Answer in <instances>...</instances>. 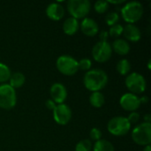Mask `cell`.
<instances>
[{"mask_svg": "<svg viewBox=\"0 0 151 151\" xmlns=\"http://www.w3.org/2000/svg\"><path fill=\"white\" fill-rule=\"evenodd\" d=\"M119 19V16L117 12H110L107 16H106V19H105V21H106V24L110 27H112L116 24H118V21Z\"/></svg>", "mask_w": 151, "mask_h": 151, "instance_id": "cell-25", "label": "cell"}, {"mask_svg": "<svg viewBox=\"0 0 151 151\" xmlns=\"http://www.w3.org/2000/svg\"><path fill=\"white\" fill-rule=\"evenodd\" d=\"M9 81H10L9 85L15 89V88H21L24 85L25 81H26V77L22 73L17 72V73H14L11 74V77H10Z\"/></svg>", "mask_w": 151, "mask_h": 151, "instance_id": "cell-18", "label": "cell"}, {"mask_svg": "<svg viewBox=\"0 0 151 151\" xmlns=\"http://www.w3.org/2000/svg\"><path fill=\"white\" fill-rule=\"evenodd\" d=\"M108 32H105V31H104V32H102L101 33V35H100V37H101V41H106V39H107V36H108Z\"/></svg>", "mask_w": 151, "mask_h": 151, "instance_id": "cell-31", "label": "cell"}, {"mask_svg": "<svg viewBox=\"0 0 151 151\" xmlns=\"http://www.w3.org/2000/svg\"><path fill=\"white\" fill-rule=\"evenodd\" d=\"M81 30L87 36H95L99 31V27L96 21L91 18H84L81 23Z\"/></svg>", "mask_w": 151, "mask_h": 151, "instance_id": "cell-13", "label": "cell"}, {"mask_svg": "<svg viewBox=\"0 0 151 151\" xmlns=\"http://www.w3.org/2000/svg\"><path fill=\"white\" fill-rule=\"evenodd\" d=\"M91 149H92V143L88 139L81 140L75 146V151H90Z\"/></svg>", "mask_w": 151, "mask_h": 151, "instance_id": "cell-23", "label": "cell"}, {"mask_svg": "<svg viewBox=\"0 0 151 151\" xmlns=\"http://www.w3.org/2000/svg\"><path fill=\"white\" fill-rule=\"evenodd\" d=\"M78 66L81 70L89 71L92 66V62L89 58H82L80 61H78Z\"/></svg>", "mask_w": 151, "mask_h": 151, "instance_id": "cell-27", "label": "cell"}, {"mask_svg": "<svg viewBox=\"0 0 151 151\" xmlns=\"http://www.w3.org/2000/svg\"><path fill=\"white\" fill-rule=\"evenodd\" d=\"M144 120H145V122L150 123V120H151L150 114H147V115H145V116H144Z\"/></svg>", "mask_w": 151, "mask_h": 151, "instance_id": "cell-34", "label": "cell"}, {"mask_svg": "<svg viewBox=\"0 0 151 151\" xmlns=\"http://www.w3.org/2000/svg\"><path fill=\"white\" fill-rule=\"evenodd\" d=\"M93 151H115V149L112 143L107 140L101 139L95 142L93 146Z\"/></svg>", "mask_w": 151, "mask_h": 151, "instance_id": "cell-20", "label": "cell"}, {"mask_svg": "<svg viewBox=\"0 0 151 151\" xmlns=\"http://www.w3.org/2000/svg\"><path fill=\"white\" fill-rule=\"evenodd\" d=\"M112 54L111 45L107 41H100L96 42L92 49V57L98 63L107 62Z\"/></svg>", "mask_w": 151, "mask_h": 151, "instance_id": "cell-9", "label": "cell"}, {"mask_svg": "<svg viewBox=\"0 0 151 151\" xmlns=\"http://www.w3.org/2000/svg\"><path fill=\"white\" fill-rule=\"evenodd\" d=\"M148 101H149V98H148V96H142V97H141L140 98V102H141V104H146V103H148Z\"/></svg>", "mask_w": 151, "mask_h": 151, "instance_id": "cell-33", "label": "cell"}, {"mask_svg": "<svg viewBox=\"0 0 151 151\" xmlns=\"http://www.w3.org/2000/svg\"><path fill=\"white\" fill-rule=\"evenodd\" d=\"M80 28V23L78 19L70 17L66 19L63 24V31L67 35H73L77 33V31Z\"/></svg>", "mask_w": 151, "mask_h": 151, "instance_id": "cell-17", "label": "cell"}, {"mask_svg": "<svg viewBox=\"0 0 151 151\" xmlns=\"http://www.w3.org/2000/svg\"><path fill=\"white\" fill-rule=\"evenodd\" d=\"M56 66L62 74L67 76H72L75 74L79 70L78 61L69 55L60 56L57 59Z\"/></svg>", "mask_w": 151, "mask_h": 151, "instance_id": "cell-6", "label": "cell"}, {"mask_svg": "<svg viewBox=\"0 0 151 151\" xmlns=\"http://www.w3.org/2000/svg\"><path fill=\"white\" fill-rule=\"evenodd\" d=\"M91 8L88 0H70L67 2V11L76 19L85 18Z\"/></svg>", "mask_w": 151, "mask_h": 151, "instance_id": "cell-5", "label": "cell"}, {"mask_svg": "<svg viewBox=\"0 0 151 151\" xmlns=\"http://www.w3.org/2000/svg\"><path fill=\"white\" fill-rule=\"evenodd\" d=\"M108 4H123L125 2V0H119V1H111V0H109L107 1Z\"/></svg>", "mask_w": 151, "mask_h": 151, "instance_id": "cell-32", "label": "cell"}, {"mask_svg": "<svg viewBox=\"0 0 151 151\" xmlns=\"http://www.w3.org/2000/svg\"><path fill=\"white\" fill-rule=\"evenodd\" d=\"M111 49L117 54L120 56H125L130 51V44L125 39H117L113 42Z\"/></svg>", "mask_w": 151, "mask_h": 151, "instance_id": "cell-16", "label": "cell"}, {"mask_svg": "<svg viewBox=\"0 0 151 151\" xmlns=\"http://www.w3.org/2000/svg\"><path fill=\"white\" fill-rule=\"evenodd\" d=\"M143 5L138 1L128 2L121 9L122 18L128 24H134L140 20L143 15Z\"/></svg>", "mask_w": 151, "mask_h": 151, "instance_id": "cell-2", "label": "cell"}, {"mask_svg": "<svg viewBox=\"0 0 151 151\" xmlns=\"http://www.w3.org/2000/svg\"><path fill=\"white\" fill-rule=\"evenodd\" d=\"M46 15L54 21L60 20L65 15V8L58 3H51L46 8Z\"/></svg>", "mask_w": 151, "mask_h": 151, "instance_id": "cell-14", "label": "cell"}, {"mask_svg": "<svg viewBox=\"0 0 151 151\" xmlns=\"http://www.w3.org/2000/svg\"><path fill=\"white\" fill-rule=\"evenodd\" d=\"M123 34L128 41L133 42H137L142 38L141 30L134 24H127L123 29Z\"/></svg>", "mask_w": 151, "mask_h": 151, "instance_id": "cell-15", "label": "cell"}, {"mask_svg": "<svg viewBox=\"0 0 151 151\" xmlns=\"http://www.w3.org/2000/svg\"><path fill=\"white\" fill-rule=\"evenodd\" d=\"M17 103L15 89L9 84L0 85V108L4 110L12 109Z\"/></svg>", "mask_w": 151, "mask_h": 151, "instance_id": "cell-8", "label": "cell"}, {"mask_svg": "<svg viewBox=\"0 0 151 151\" xmlns=\"http://www.w3.org/2000/svg\"><path fill=\"white\" fill-rule=\"evenodd\" d=\"M143 151H151V146H150V145H147V146H145V148H144Z\"/></svg>", "mask_w": 151, "mask_h": 151, "instance_id": "cell-35", "label": "cell"}, {"mask_svg": "<svg viewBox=\"0 0 151 151\" xmlns=\"http://www.w3.org/2000/svg\"><path fill=\"white\" fill-rule=\"evenodd\" d=\"M128 121L130 122V124H136L139 120H140V114L136 111H133L129 114V116L127 117Z\"/></svg>", "mask_w": 151, "mask_h": 151, "instance_id": "cell-29", "label": "cell"}, {"mask_svg": "<svg viewBox=\"0 0 151 151\" xmlns=\"http://www.w3.org/2000/svg\"><path fill=\"white\" fill-rule=\"evenodd\" d=\"M53 119L55 122L58 125L65 126L69 123L72 119V110L71 108L65 104H57L53 110Z\"/></svg>", "mask_w": 151, "mask_h": 151, "instance_id": "cell-10", "label": "cell"}, {"mask_svg": "<svg viewBox=\"0 0 151 151\" xmlns=\"http://www.w3.org/2000/svg\"><path fill=\"white\" fill-rule=\"evenodd\" d=\"M50 94L51 96V100H53L56 104H64L67 97V90L66 88L59 82H56L52 84L50 89Z\"/></svg>", "mask_w": 151, "mask_h": 151, "instance_id": "cell-12", "label": "cell"}, {"mask_svg": "<svg viewBox=\"0 0 151 151\" xmlns=\"http://www.w3.org/2000/svg\"><path fill=\"white\" fill-rule=\"evenodd\" d=\"M133 141L141 146L150 145L151 143V124L143 122L136 126L132 131Z\"/></svg>", "mask_w": 151, "mask_h": 151, "instance_id": "cell-4", "label": "cell"}, {"mask_svg": "<svg viewBox=\"0 0 151 151\" xmlns=\"http://www.w3.org/2000/svg\"><path fill=\"white\" fill-rule=\"evenodd\" d=\"M125 83L130 93L134 95L143 93L147 88L145 78L138 73H132L128 74L126 78Z\"/></svg>", "mask_w": 151, "mask_h": 151, "instance_id": "cell-7", "label": "cell"}, {"mask_svg": "<svg viewBox=\"0 0 151 151\" xmlns=\"http://www.w3.org/2000/svg\"><path fill=\"white\" fill-rule=\"evenodd\" d=\"M89 136H90V139L92 141L97 142V141L101 140V138H102V132L99 128L94 127L90 130Z\"/></svg>", "mask_w": 151, "mask_h": 151, "instance_id": "cell-28", "label": "cell"}, {"mask_svg": "<svg viewBox=\"0 0 151 151\" xmlns=\"http://www.w3.org/2000/svg\"><path fill=\"white\" fill-rule=\"evenodd\" d=\"M11 70L10 68L3 63H0V82H5L7 81H9L10 77H11Z\"/></svg>", "mask_w": 151, "mask_h": 151, "instance_id": "cell-22", "label": "cell"}, {"mask_svg": "<svg viewBox=\"0 0 151 151\" xmlns=\"http://www.w3.org/2000/svg\"><path fill=\"white\" fill-rule=\"evenodd\" d=\"M94 8L96 10V12L98 13H104L107 12V10L109 9V4L107 1L104 0H98L95 3Z\"/></svg>", "mask_w": 151, "mask_h": 151, "instance_id": "cell-24", "label": "cell"}, {"mask_svg": "<svg viewBox=\"0 0 151 151\" xmlns=\"http://www.w3.org/2000/svg\"><path fill=\"white\" fill-rule=\"evenodd\" d=\"M120 106L127 111H135L141 106L140 97L137 95L132 93H126L124 94L119 100Z\"/></svg>", "mask_w": 151, "mask_h": 151, "instance_id": "cell-11", "label": "cell"}, {"mask_svg": "<svg viewBox=\"0 0 151 151\" xmlns=\"http://www.w3.org/2000/svg\"><path fill=\"white\" fill-rule=\"evenodd\" d=\"M131 70V64L130 62L126 59L123 58L121 60H119L117 64V71L119 74L121 75H127Z\"/></svg>", "mask_w": 151, "mask_h": 151, "instance_id": "cell-21", "label": "cell"}, {"mask_svg": "<svg viewBox=\"0 0 151 151\" xmlns=\"http://www.w3.org/2000/svg\"><path fill=\"white\" fill-rule=\"evenodd\" d=\"M83 83L85 88L91 92L100 91L107 85L108 75L102 69H92L85 73Z\"/></svg>", "mask_w": 151, "mask_h": 151, "instance_id": "cell-1", "label": "cell"}, {"mask_svg": "<svg viewBox=\"0 0 151 151\" xmlns=\"http://www.w3.org/2000/svg\"><path fill=\"white\" fill-rule=\"evenodd\" d=\"M131 128V124L127 117L118 116L112 118L107 125V129L110 134L114 136H123L128 134Z\"/></svg>", "mask_w": 151, "mask_h": 151, "instance_id": "cell-3", "label": "cell"}, {"mask_svg": "<svg viewBox=\"0 0 151 151\" xmlns=\"http://www.w3.org/2000/svg\"><path fill=\"white\" fill-rule=\"evenodd\" d=\"M123 26L120 25V24H116L112 27H111L110 30H109V35L111 36H113V37H119L122 34H123Z\"/></svg>", "mask_w": 151, "mask_h": 151, "instance_id": "cell-26", "label": "cell"}, {"mask_svg": "<svg viewBox=\"0 0 151 151\" xmlns=\"http://www.w3.org/2000/svg\"><path fill=\"white\" fill-rule=\"evenodd\" d=\"M104 102H105L104 96L100 91L92 92V94L89 96V103L95 108L103 107L104 104Z\"/></svg>", "mask_w": 151, "mask_h": 151, "instance_id": "cell-19", "label": "cell"}, {"mask_svg": "<svg viewBox=\"0 0 151 151\" xmlns=\"http://www.w3.org/2000/svg\"><path fill=\"white\" fill-rule=\"evenodd\" d=\"M45 105H46V107H47L49 110H50V111H53V110L55 109V107L57 106L56 103H55L53 100H51V99H48V100L45 102Z\"/></svg>", "mask_w": 151, "mask_h": 151, "instance_id": "cell-30", "label": "cell"}, {"mask_svg": "<svg viewBox=\"0 0 151 151\" xmlns=\"http://www.w3.org/2000/svg\"><path fill=\"white\" fill-rule=\"evenodd\" d=\"M150 63H151V60L150 59V60H149V62H148V66H149V69H150Z\"/></svg>", "mask_w": 151, "mask_h": 151, "instance_id": "cell-36", "label": "cell"}]
</instances>
